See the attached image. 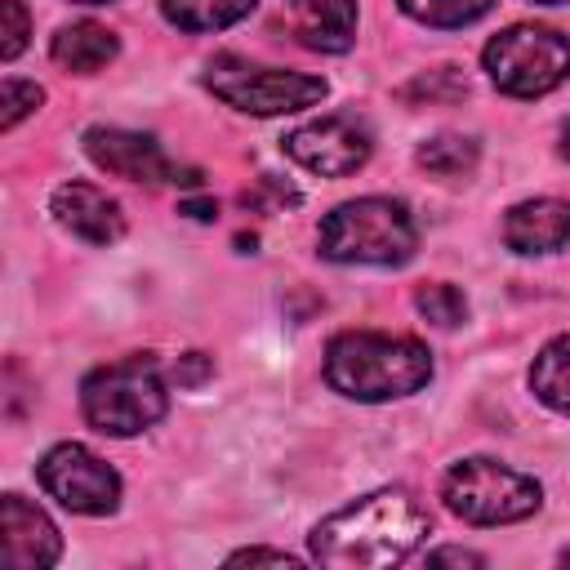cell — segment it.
Wrapping results in <instances>:
<instances>
[{"label":"cell","instance_id":"9a60e30c","mask_svg":"<svg viewBox=\"0 0 570 570\" xmlns=\"http://www.w3.org/2000/svg\"><path fill=\"white\" fill-rule=\"evenodd\" d=\"M116 53H120V40L102 22H71V27H58L53 40H49V58L62 71H76V76L102 71Z\"/></svg>","mask_w":570,"mask_h":570},{"label":"cell","instance_id":"cb8c5ba5","mask_svg":"<svg viewBox=\"0 0 570 570\" xmlns=\"http://www.w3.org/2000/svg\"><path fill=\"white\" fill-rule=\"evenodd\" d=\"M258 561H272V566H298V557L281 552V548H240L227 557V566H258Z\"/></svg>","mask_w":570,"mask_h":570},{"label":"cell","instance_id":"4fadbf2b","mask_svg":"<svg viewBox=\"0 0 570 570\" xmlns=\"http://www.w3.org/2000/svg\"><path fill=\"white\" fill-rule=\"evenodd\" d=\"M281 13L303 49L347 53L356 40V0H281Z\"/></svg>","mask_w":570,"mask_h":570},{"label":"cell","instance_id":"6da1fadb","mask_svg":"<svg viewBox=\"0 0 570 570\" xmlns=\"http://www.w3.org/2000/svg\"><path fill=\"white\" fill-rule=\"evenodd\" d=\"M432 530V517L405 490H374L312 530V557L338 570H379L405 561Z\"/></svg>","mask_w":570,"mask_h":570},{"label":"cell","instance_id":"d4e9b609","mask_svg":"<svg viewBox=\"0 0 570 570\" xmlns=\"http://www.w3.org/2000/svg\"><path fill=\"white\" fill-rule=\"evenodd\" d=\"M428 566H485V557H476L468 548H436V552H428Z\"/></svg>","mask_w":570,"mask_h":570},{"label":"cell","instance_id":"484cf974","mask_svg":"<svg viewBox=\"0 0 570 570\" xmlns=\"http://www.w3.org/2000/svg\"><path fill=\"white\" fill-rule=\"evenodd\" d=\"M174 374H178V383H196L200 374H209V361L200 352H187V370H174Z\"/></svg>","mask_w":570,"mask_h":570},{"label":"cell","instance_id":"ba28073f","mask_svg":"<svg viewBox=\"0 0 570 570\" xmlns=\"http://www.w3.org/2000/svg\"><path fill=\"white\" fill-rule=\"evenodd\" d=\"M36 476L49 499H58L67 512H80V517H107L120 503L116 468H107L89 445H76V441L53 445L36 463Z\"/></svg>","mask_w":570,"mask_h":570},{"label":"cell","instance_id":"4dcf8cb0","mask_svg":"<svg viewBox=\"0 0 570 570\" xmlns=\"http://www.w3.org/2000/svg\"><path fill=\"white\" fill-rule=\"evenodd\" d=\"M561 561H566V566H570V552H566V557H561Z\"/></svg>","mask_w":570,"mask_h":570},{"label":"cell","instance_id":"4316f807","mask_svg":"<svg viewBox=\"0 0 570 570\" xmlns=\"http://www.w3.org/2000/svg\"><path fill=\"white\" fill-rule=\"evenodd\" d=\"M183 214H191V218L209 223V218L218 214V205H214V200H183Z\"/></svg>","mask_w":570,"mask_h":570},{"label":"cell","instance_id":"8fae6325","mask_svg":"<svg viewBox=\"0 0 570 570\" xmlns=\"http://www.w3.org/2000/svg\"><path fill=\"white\" fill-rule=\"evenodd\" d=\"M62 557L58 525L22 494L0 499V561L9 570H40Z\"/></svg>","mask_w":570,"mask_h":570},{"label":"cell","instance_id":"e0dca14e","mask_svg":"<svg viewBox=\"0 0 570 570\" xmlns=\"http://www.w3.org/2000/svg\"><path fill=\"white\" fill-rule=\"evenodd\" d=\"M258 0H160V13L178 31H223L240 22Z\"/></svg>","mask_w":570,"mask_h":570},{"label":"cell","instance_id":"8992f818","mask_svg":"<svg viewBox=\"0 0 570 570\" xmlns=\"http://www.w3.org/2000/svg\"><path fill=\"white\" fill-rule=\"evenodd\" d=\"M205 89L214 98H223L227 107L245 111V116H285V111H303L316 107L330 85L321 76H303V71H281V67H258L249 58L236 53H218L205 62Z\"/></svg>","mask_w":570,"mask_h":570},{"label":"cell","instance_id":"f1b7e54d","mask_svg":"<svg viewBox=\"0 0 570 570\" xmlns=\"http://www.w3.org/2000/svg\"><path fill=\"white\" fill-rule=\"evenodd\" d=\"M71 4H111V0H71Z\"/></svg>","mask_w":570,"mask_h":570},{"label":"cell","instance_id":"2e32d148","mask_svg":"<svg viewBox=\"0 0 570 570\" xmlns=\"http://www.w3.org/2000/svg\"><path fill=\"white\" fill-rule=\"evenodd\" d=\"M530 387L548 410L570 414V334H557L552 343L539 347L530 365Z\"/></svg>","mask_w":570,"mask_h":570},{"label":"cell","instance_id":"d6986e66","mask_svg":"<svg viewBox=\"0 0 570 570\" xmlns=\"http://www.w3.org/2000/svg\"><path fill=\"white\" fill-rule=\"evenodd\" d=\"M494 0H401V9L423 27H468L490 13Z\"/></svg>","mask_w":570,"mask_h":570},{"label":"cell","instance_id":"7402d4cb","mask_svg":"<svg viewBox=\"0 0 570 570\" xmlns=\"http://www.w3.org/2000/svg\"><path fill=\"white\" fill-rule=\"evenodd\" d=\"M40 102H45V89H40V85L9 76V80L0 85V107H4V111H0V129H13V125H18L22 116H31Z\"/></svg>","mask_w":570,"mask_h":570},{"label":"cell","instance_id":"7c38bea8","mask_svg":"<svg viewBox=\"0 0 570 570\" xmlns=\"http://www.w3.org/2000/svg\"><path fill=\"white\" fill-rule=\"evenodd\" d=\"M49 209H53V218L71 232V236H80V240H89V245H116L120 236H125V214H120V205L107 196V191H98L94 183H62L58 191H53V200H49Z\"/></svg>","mask_w":570,"mask_h":570},{"label":"cell","instance_id":"52a82bcc","mask_svg":"<svg viewBox=\"0 0 570 570\" xmlns=\"http://www.w3.org/2000/svg\"><path fill=\"white\" fill-rule=\"evenodd\" d=\"M490 80L508 98H543L570 76V40L552 27L517 22L499 31L481 53Z\"/></svg>","mask_w":570,"mask_h":570},{"label":"cell","instance_id":"f546056e","mask_svg":"<svg viewBox=\"0 0 570 570\" xmlns=\"http://www.w3.org/2000/svg\"><path fill=\"white\" fill-rule=\"evenodd\" d=\"M534 4H566V0H534Z\"/></svg>","mask_w":570,"mask_h":570},{"label":"cell","instance_id":"277c9868","mask_svg":"<svg viewBox=\"0 0 570 570\" xmlns=\"http://www.w3.org/2000/svg\"><path fill=\"white\" fill-rule=\"evenodd\" d=\"M165 405H169V392L151 356H125V361L98 365L80 383V410L89 428L107 436H138L142 428L165 419Z\"/></svg>","mask_w":570,"mask_h":570},{"label":"cell","instance_id":"9c48e42d","mask_svg":"<svg viewBox=\"0 0 570 570\" xmlns=\"http://www.w3.org/2000/svg\"><path fill=\"white\" fill-rule=\"evenodd\" d=\"M370 151H374V138L356 116H325V120H312L285 134V156L321 178H343L361 169Z\"/></svg>","mask_w":570,"mask_h":570},{"label":"cell","instance_id":"5b68a950","mask_svg":"<svg viewBox=\"0 0 570 570\" xmlns=\"http://www.w3.org/2000/svg\"><path fill=\"white\" fill-rule=\"evenodd\" d=\"M441 499L454 517L472 521V525H512L539 512L543 490L534 476L499 463V459H463L445 472L441 481Z\"/></svg>","mask_w":570,"mask_h":570},{"label":"cell","instance_id":"ac0fdd59","mask_svg":"<svg viewBox=\"0 0 570 570\" xmlns=\"http://www.w3.org/2000/svg\"><path fill=\"white\" fill-rule=\"evenodd\" d=\"M476 156H481L476 138H463V134H436V138H428V142L419 147L414 160H419L428 174H436V178H463V174L476 169Z\"/></svg>","mask_w":570,"mask_h":570},{"label":"cell","instance_id":"5bb4252c","mask_svg":"<svg viewBox=\"0 0 570 570\" xmlns=\"http://www.w3.org/2000/svg\"><path fill=\"white\" fill-rule=\"evenodd\" d=\"M503 240L517 254H552L570 245V200L539 196V200L512 205L503 218Z\"/></svg>","mask_w":570,"mask_h":570},{"label":"cell","instance_id":"7a4b0ae2","mask_svg":"<svg viewBox=\"0 0 570 570\" xmlns=\"http://www.w3.org/2000/svg\"><path fill=\"white\" fill-rule=\"evenodd\" d=\"M432 379V352L405 334L347 330L325 347V383L347 401H396Z\"/></svg>","mask_w":570,"mask_h":570},{"label":"cell","instance_id":"ffe728a7","mask_svg":"<svg viewBox=\"0 0 570 570\" xmlns=\"http://www.w3.org/2000/svg\"><path fill=\"white\" fill-rule=\"evenodd\" d=\"M414 307H419L432 325H441V330H454V325L468 321V298H463V289H454V285H445V281L423 285V289L414 294Z\"/></svg>","mask_w":570,"mask_h":570},{"label":"cell","instance_id":"603a6c76","mask_svg":"<svg viewBox=\"0 0 570 570\" xmlns=\"http://www.w3.org/2000/svg\"><path fill=\"white\" fill-rule=\"evenodd\" d=\"M0 13H4V40H0V58L4 62H13L18 53H22V45H27V9H22V0H0Z\"/></svg>","mask_w":570,"mask_h":570},{"label":"cell","instance_id":"30bf717a","mask_svg":"<svg viewBox=\"0 0 570 570\" xmlns=\"http://www.w3.org/2000/svg\"><path fill=\"white\" fill-rule=\"evenodd\" d=\"M85 151L98 169L129 178V183H178V169L169 165V156L160 151V142L151 134H134V129H116V125H94L85 134Z\"/></svg>","mask_w":570,"mask_h":570},{"label":"cell","instance_id":"3957f363","mask_svg":"<svg viewBox=\"0 0 570 570\" xmlns=\"http://www.w3.org/2000/svg\"><path fill=\"white\" fill-rule=\"evenodd\" d=\"M316 245L330 263H370V267H401L419 245V227L401 200L361 196L343 200L325 214Z\"/></svg>","mask_w":570,"mask_h":570},{"label":"cell","instance_id":"44dd1931","mask_svg":"<svg viewBox=\"0 0 570 570\" xmlns=\"http://www.w3.org/2000/svg\"><path fill=\"white\" fill-rule=\"evenodd\" d=\"M463 94H468V80H463L454 67L423 71L419 80L405 85V98H410V102H419V98H428V102H459Z\"/></svg>","mask_w":570,"mask_h":570},{"label":"cell","instance_id":"83f0119b","mask_svg":"<svg viewBox=\"0 0 570 570\" xmlns=\"http://www.w3.org/2000/svg\"><path fill=\"white\" fill-rule=\"evenodd\" d=\"M561 156H566V160H570V125H566V129H561Z\"/></svg>","mask_w":570,"mask_h":570}]
</instances>
